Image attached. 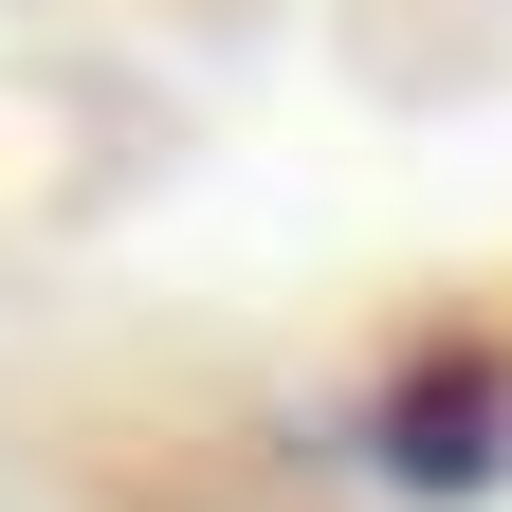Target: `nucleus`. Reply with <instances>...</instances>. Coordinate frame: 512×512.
Segmentation results:
<instances>
[{"label":"nucleus","instance_id":"1","mask_svg":"<svg viewBox=\"0 0 512 512\" xmlns=\"http://www.w3.org/2000/svg\"><path fill=\"white\" fill-rule=\"evenodd\" d=\"M366 476L384 494H421V512H458L512 476V348H403L366 384Z\"/></svg>","mask_w":512,"mask_h":512}]
</instances>
